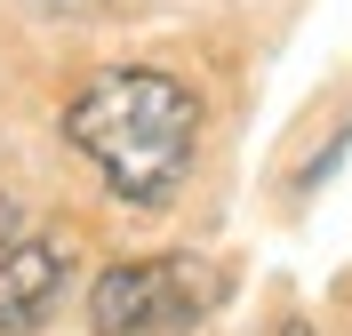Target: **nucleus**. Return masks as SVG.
<instances>
[{
    "instance_id": "nucleus-1",
    "label": "nucleus",
    "mask_w": 352,
    "mask_h": 336,
    "mask_svg": "<svg viewBox=\"0 0 352 336\" xmlns=\"http://www.w3.org/2000/svg\"><path fill=\"white\" fill-rule=\"evenodd\" d=\"M65 144L104 168L112 201L168 208V192L192 168L200 144V96L153 65H112L65 104Z\"/></svg>"
},
{
    "instance_id": "nucleus-2",
    "label": "nucleus",
    "mask_w": 352,
    "mask_h": 336,
    "mask_svg": "<svg viewBox=\"0 0 352 336\" xmlns=\"http://www.w3.org/2000/svg\"><path fill=\"white\" fill-rule=\"evenodd\" d=\"M217 296H224V280L200 256H129L88 289V328L96 336H176Z\"/></svg>"
},
{
    "instance_id": "nucleus-3",
    "label": "nucleus",
    "mask_w": 352,
    "mask_h": 336,
    "mask_svg": "<svg viewBox=\"0 0 352 336\" xmlns=\"http://www.w3.org/2000/svg\"><path fill=\"white\" fill-rule=\"evenodd\" d=\"M56 296H65V248L56 240H8L0 248V336H32Z\"/></svg>"
},
{
    "instance_id": "nucleus-4",
    "label": "nucleus",
    "mask_w": 352,
    "mask_h": 336,
    "mask_svg": "<svg viewBox=\"0 0 352 336\" xmlns=\"http://www.w3.org/2000/svg\"><path fill=\"white\" fill-rule=\"evenodd\" d=\"M16 240V208H8V192H0V248Z\"/></svg>"
},
{
    "instance_id": "nucleus-5",
    "label": "nucleus",
    "mask_w": 352,
    "mask_h": 336,
    "mask_svg": "<svg viewBox=\"0 0 352 336\" xmlns=\"http://www.w3.org/2000/svg\"><path fill=\"white\" fill-rule=\"evenodd\" d=\"M272 336H312V328H305V320H280V328H272Z\"/></svg>"
}]
</instances>
